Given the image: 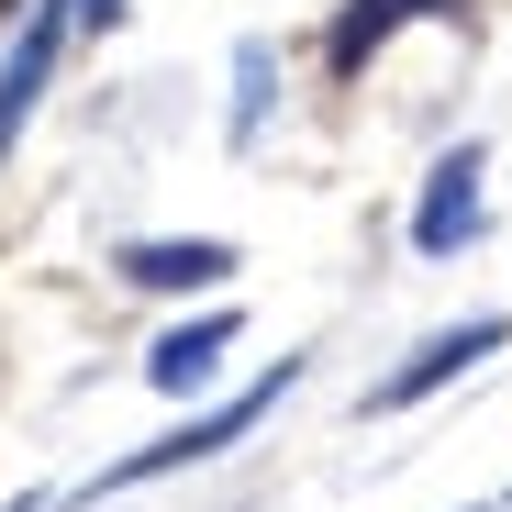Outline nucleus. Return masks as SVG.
I'll use <instances>...</instances> for the list:
<instances>
[{"instance_id":"nucleus-1","label":"nucleus","mask_w":512,"mask_h":512,"mask_svg":"<svg viewBox=\"0 0 512 512\" xmlns=\"http://www.w3.org/2000/svg\"><path fill=\"white\" fill-rule=\"evenodd\" d=\"M290 379H301V357H279L268 379H256V390H234L223 412H201V423H179V435L134 446L123 468H101V490H145V479H167V468H201V457H223V446L245 435V423H256V412H279V401H290Z\"/></svg>"},{"instance_id":"nucleus-2","label":"nucleus","mask_w":512,"mask_h":512,"mask_svg":"<svg viewBox=\"0 0 512 512\" xmlns=\"http://www.w3.org/2000/svg\"><path fill=\"white\" fill-rule=\"evenodd\" d=\"M479 167H490V156L457 145L435 179H423V212H412V245H423V256H457V245L479 234Z\"/></svg>"},{"instance_id":"nucleus-3","label":"nucleus","mask_w":512,"mask_h":512,"mask_svg":"<svg viewBox=\"0 0 512 512\" xmlns=\"http://www.w3.org/2000/svg\"><path fill=\"white\" fill-rule=\"evenodd\" d=\"M512 346V323L501 312H479V323H457V334H435V346H423L401 379H379V412H401V401H423V390H446L457 368H479V357H501Z\"/></svg>"},{"instance_id":"nucleus-6","label":"nucleus","mask_w":512,"mask_h":512,"mask_svg":"<svg viewBox=\"0 0 512 512\" xmlns=\"http://www.w3.org/2000/svg\"><path fill=\"white\" fill-rule=\"evenodd\" d=\"M223 346H234V312H201V323H179V334H156V346H145V379L190 401V390L223 368Z\"/></svg>"},{"instance_id":"nucleus-8","label":"nucleus","mask_w":512,"mask_h":512,"mask_svg":"<svg viewBox=\"0 0 512 512\" xmlns=\"http://www.w3.org/2000/svg\"><path fill=\"white\" fill-rule=\"evenodd\" d=\"M67 12H78V23H112V12H123V0H67Z\"/></svg>"},{"instance_id":"nucleus-4","label":"nucleus","mask_w":512,"mask_h":512,"mask_svg":"<svg viewBox=\"0 0 512 512\" xmlns=\"http://www.w3.org/2000/svg\"><path fill=\"white\" fill-rule=\"evenodd\" d=\"M67 0H45V12L23 23V45H12V67H0V145H12L23 123H34V101H45V67H56V45H67Z\"/></svg>"},{"instance_id":"nucleus-7","label":"nucleus","mask_w":512,"mask_h":512,"mask_svg":"<svg viewBox=\"0 0 512 512\" xmlns=\"http://www.w3.org/2000/svg\"><path fill=\"white\" fill-rule=\"evenodd\" d=\"M223 268H234V245H212V234H190V245H123L134 290H212Z\"/></svg>"},{"instance_id":"nucleus-5","label":"nucleus","mask_w":512,"mask_h":512,"mask_svg":"<svg viewBox=\"0 0 512 512\" xmlns=\"http://www.w3.org/2000/svg\"><path fill=\"white\" fill-rule=\"evenodd\" d=\"M446 12H457V0H346V12H334V45H323V56H334V78H357V67H368V56H379L401 23H446Z\"/></svg>"}]
</instances>
